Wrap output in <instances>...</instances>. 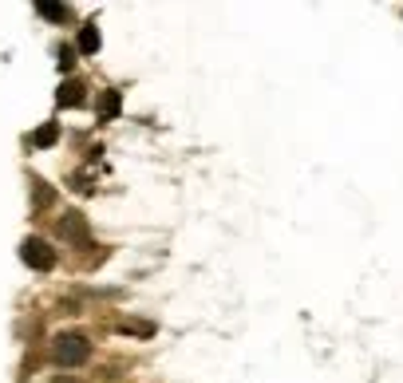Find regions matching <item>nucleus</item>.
<instances>
[{
  "instance_id": "nucleus-1",
  "label": "nucleus",
  "mask_w": 403,
  "mask_h": 383,
  "mask_svg": "<svg viewBox=\"0 0 403 383\" xmlns=\"http://www.w3.org/2000/svg\"><path fill=\"white\" fill-rule=\"evenodd\" d=\"M51 360L60 367H83L91 360V340L83 332H60L51 340Z\"/></svg>"
},
{
  "instance_id": "nucleus-2",
  "label": "nucleus",
  "mask_w": 403,
  "mask_h": 383,
  "mask_svg": "<svg viewBox=\"0 0 403 383\" xmlns=\"http://www.w3.org/2000/svg\"><path fill=\"white\" fill-rule=\"evenodd\" d=\"M20 261L36 272H51L56 269V245H48L44 237H24L20 241Z\"/></svg>"
},
{
  "instance_id": "nucleus-3",
  "label": "nucleus",
  "mask_w": 403,
  "mask_h": 383,
  "mask_svg": "<svg viewBox=\"0 0 403 383\" xmlns=\"http://www.w3.org/2000/svg\"><path fill=\"white\" fill-rule=\"evenodd\" d=\"M56 229H60V241H71L76 249H91V229H87V218L80 209H64Z\"/></svg>"
},
{
  "instance_id": "nucleus-4",
  "label": "nucleus",
  "mask_w": 403,
  "mask_h": 383,
  "mask_svg": "<svg viewBox=\"0 0 403 383\" xmlns=\"http://www.w3.org/2000/svg\"><path fill=\"white\" fill-rule=\"evenodd\" d=\"M56 103H60V107H83V103H87V83L64 80L56 87Z\"/></svg>"
},
{
  "instance_id": "nucleus-5",
  "label": "nucleus",
  "mask_w": 403,
  "mask_h": 383,
  "mask_svg": "<svg viewBox=\"0 0 403 383\" xmlns=\"http://www.w3.org/2000/svg\"><path fill=\"white\" fill-rule=\"evenodd\" d=\"M119 107H123L119 87H107V91L99 95V123H111V119H119Z\"/></svg>"
},
{
  "instance_id": "nucleus-6",
  "label": "nucleus",
  "mask_w": 403,
  "mask_h": 383,
  "mask_svg": "<svg viewBox=\"0 0 403 383\" xmlns=\"http://www.w3.org/2000/svg\"><path fill=\"white\" fill-rule=\"evenodd\" d=\"M28 186H32V206H36V209H48L51 202H56V190H51L44 178H32Z\"/></svg>"
},
{
  "instance_id": "nucleus-7",
  "label": "nucleus",
  "mask_w": 403,
  "mask_h": 383,
  "mask_svg": "<svg viewBox=\"0 0 403 383\" xmlns=\"http://www.w3.org/2000/svg\"><path fill=\"white\" fill-rule=\"evenodd\" d=\"M99 44H103V36H99V28H95V24H83V28H80V44H76V48H80L83 56H95V51H99Z\"/></svg>"
},
{
  "instance_id": "nucleus-8",
  "label": "nucleus",
  "mask_w": 403,
  "mask_h": 383,
  "mask_svg": "<svg viewBox=\"0 0 403 383\" xmlns=\"http://www.w3.org/2000/svg\"><path fill=\"white\" fill-rule=\"evenodd\" d=\"M56 139H60V127H56V123H44V127L32 135V146H36V150H48Z\"/></svg>"
},
{
  "instance_id": "nucleus-9",
  "label": "nucleus",
  "mask_w": 403,
  "mask_h": 383,
  "mask_svg": "<svg viewBox=\"0 0 403 383\" xmlns=\"http://www.w3.org/2000/svg\"><path fill=\"white\" fill-rule=\"evenodd\" d=\"M36 12H40L44 20H67V16H71V8H67V4H48V0H40V4H36Z\"/></svg>"
},
{
  "instance_id": "nucleus-10",
  "label": "nucleus",
  "mask_w": 403,
  "mask_h": 383,
  "mask_svg": "<svg viewBox=\"0 0 403 383\" xmlns=\"http://www.w3.org/2000/svg\"><path fill=\"white\" fill-rule=\"evenodd\" d=\"M56 64H60V71H71L76 67V48H60L56 51Z\"/></svg>"
},
{
  "instance_id": "nucleus-11",
  "label": "nucleus",
  "mask_w": 403,
  "mask_h": 383,
  "mask_svg": "<svg viewBox=\"0 0 403 383\" xmlns=\"http://www.w3.org/2000/svg\"><path fill=\"white\" fill-rule=\"evenodd\" d=\"M71 190L76 194H91L95 190V182H87V174H71Z\"/></svg>"
},
{
  "instance_id": "nucleus-12",
  "label": "nucleus",
  "mask_w": 403,
  "mask_h": 383,
  "mask_svg": "<svg viewBox=\"0 0 403 383\" xmlns=\"http://www.w3.org/2000/svg\"><path fill=\"white\" fill-rule=\"evenodd\" d=\"M119 328L130 332V336H150V332H154V324H135V320H130V324H119Z\"/></svg>"
}]
</instances>
